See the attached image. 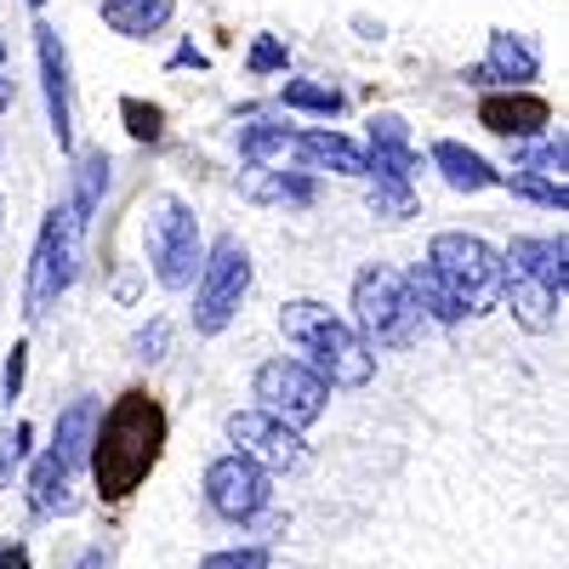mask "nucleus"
<instances>
[{
	"label": "nucleus",
	"mask_w": 569,
	"mask_h": 569,
	"mask_svg": "<svg viewBox=\"0 0 569 569\" xmlns=\"http://www.w3.org/2000/svg\"><path fill=\"white\" fill-rule=\"evenodd\" d=\"M166 405L149 388H126L109 410H98V427H91V485H98L103 501H126L149 485V472L160 467L166 450Z\"/></svg>",
	"instance_id": "f257e3e1"
},
{
	"label": "nucleus",
	"mask_w": 569,
	"mask_h": 569,
	"mask_svg": "<svg viewBox=\"0 0 569 569\" xmlns=\"http://www.w3.org/2000/svg\"><path fill=\"white\" fill-rule=\"evenodd\" d=\"M279 330H284V342H297V348L308 353L302 365L319 376L325 388H342V393L370 388V376H376V353L353 337V325H348V319H337L325 302H313V297L284 302V308H279Z\"/></svg>",
	"instance_id": "f03ea898"
},
{
	"label": "nucleus",
	"mask_w": 569,
	"mask_h": 569,
	"mask_svg": "<svg viewBox=\"0 0 569 569\" xmlns=\"http://www.w3.org/2000/svg\"><path fill=\"white\" fill-rule=\"evenodd\" d=\"M427 268H433V279L450 291V302L461 313H490L501 308V284H507V262L490 240H479V233H433V246H427Z\"/></svg>",
	"instance_id": "7ed1b4c3"
},
{
	"label": "nucleus",
	"mask_w": 569,
	"mask_h": 569,
	"mask_svg": "<svg viewBox=\"0 0 569 569\" xmlns=\"http://www.w3.org/2000/svg\"><path fill=\"white\" fill-rule=\"evenodd\" d=\"M353 337L376 353V348H410L421 337V308L410 297V284L399 268L370 262L353 279Z\"/></svg>",
	"instance_id": "20e7f679"
},
{
	"label": "nucleus",
	"mask_w": 569,
	"mask_h": 569,
	"mask_svg": "<svg viewBox=\"0 0 569 569\" xmlns=\"http://www.w3.org/2000/svg\"><path fill=\"white\" fill-rule=\"evenodd\" d=\"M365 131H370V149H365L370 211L399 222V217L416 211V166H421V154H416V142H410V126L399 114H388V109L370 114Z\"/></svg>",
	"instance_id": "39448f33"
},
{
	"label": "nucleus",
	"mask_w": 569,
	"mask_h": 569,
	"mask_svg": "<svg viewBox=\"0 0 569 569\" xmlns=\"http://www.w3.org/2000/svg\"><path fill=\"white\" fill-rule=\"evenodd\" d=\"M80 233H86V222L69 206H58L52 217L40 222V240H34V257H29V284H23V313L29 319H46L58 308V297L74 284Z\"/></svg>",
	"instance_id": "423d86ee"
},
{
	"label": "nucleus",
	"mask_w": 569,
	"mask_h": 569,
	"mask_svg": "<svg viewBox=\"0 0 569 569\" xmlns=\"http://www.w3.org/2000/svg\"><path fill=\"white\" fill-rule=\"evenodd\" d=\"M246 297H251V251L228 233L194 273V330L200 337H222Z\"/></svg>",
	"instance_id": "0eeeda50"
},
{
	"label": "nucleus",
	"mask_w": 569,
	"mask_h": 569,
	"mask_svg": "<svg viewBox=\"0 0 569 569\" xmlns=\"http://www.w3.org/2000/svg\"><path fill=\"white\" fill-rule=\"evenodd\" d=\"M251 399H257V410H268L273 421L291 427V433H302V427H313L325 416L330 388L319 382L302 359H268L251 376Z\"/></svg>",
	"instance_id": "6e6552de"
},
{
	"label": "nucleus",
	"mask_w": 569,
	"mask_h": 569,
	"mask_svg": "<svg viewBox=\"0 0 569 569\" xmlns=\"http://www.w3.org/2000/svg\"><path fill=\"white\" fill-rule=\"evenodd\" d=\"M149 262H154V279L166 284V291H188L206 262L200 251V217L188 211L177 194H166L149 217Z\"/></svg>",
	"instance_id": "1a4fd4ad"
},
{
	"label": "nucleus",
	"mask_w": 569,
	"mask_h": 569,
	"mask_svg": "<svg viewBox=\"0 0 569 569\" xmlns=\"http://www.w3.org/2000/svg\"><path fill=\"white\" fill-rule=\"evenodd\" d=\"M268 496H273V479L257 461H246L240 450H228L206 467V501H211L217 518H228V525H251L268 507Z\"/></svg>",
	"instance_id": "9d476101"
},
{
	"label": "nucleus",
	"mask_w": 569,
	"mask_h": 569,
	"mask_svg": "<svg viewBox=\"0 0 569 569\" xmlns=\"http://www.w3.org/2000/svg\"><path fill=\"white\" fill-rule=\"evenodd\" d=\"M228 439H233V450H240L246 461H257L268 479L273 472H297L302 461H308V445H302V433H291L284 421H273L268 410H233L228 416Z\"/></svg>",
	"instance_id": "9b49d317"
},
{
	"label": "nucleus",
	"mask_w": 569,
	"mask_h": 569,
	"mask_svg": "<svg viewBox=\"0 0 569 569\" xmlns=\"http://www.w3.org/2000/svg\"><path fill=\"white\" fill-rule=\"evenodd\" d=\"M34 52H40V80H46V114H52L58 149H74V80H69V46L52 23H34Z\"/></svg>",
	"instance_id": "f8f14e48"
},
{
	"label": "nucleus",
	"mask_w": 569,
	"mask_h": 569,
	"mask_svg": "<svg viewBox=\"0 0 569 569\" xmlns=\"http://www.w3.org/2000/svg\"><path fill=\"white\" fill-rule=\"evenodd\" d=\"M479 120L496 137H541L547 120H552V103L536 98V91H490V98L479 103Z\"/></svg>",
	"instance_id": "ddd939ff"
},
{
	"label": "nucleus",
	"mask_w": 569,
	"mask_h": 569,
	"mask_svg": "<svg viewBox=\"0 0 569 569\" xmlns=\"http://www.w3.org/2000/svg\"><path fill=\"white\" fill-rule=\"evenodd\" d=\"M536 74H541V58H536L518 34H507V29L490 34V58H485L479 69H467L472 86H496V80H501V86H512V91H525Z\"/></svg>",
	"instance_id": "4468645a"
},
{
	"label": "nucleus",
	"mask_w": 569,
	"mask_h": 569,
	"mask_svg": "<svg viewBox=\"0 0 569 569\" xmlns=\"http://www.w3.org/2000/svg\"><path fill=\"white\" fill-rule=\"evenodd\" d=\"M569 246H563V233L558 240H512L507 251H501V262L507 268H518L525 279H536V284H547V291L563 302L569 297Z\"/></svg>",
	"instance_id": "2eb2a0df"
},
{
	"label": "nucleus",
	"mask_w": 569,
	"mask_h": 569,
	"mask_svg": "<svg viewBox=\"0 0 569 569\" xmlns=\"http://www.w3.org/2000/svg\"><path fill=\"white\" fill-rule=\"evenodd\" d=\"M433 166H439V177L456 188V194H485V188L501 182V171L485 154H472L467 142H456V137H439L433 142Z\"/></svg>",
	"instance_id": "dca6fc26"
},
{
	"label": "nucleus",
	"mask_w": 569,
	"mask_h": 569,
	"mask_svg": "<svg viewBox=\"0 0 569 569\" xmlns=\"http://www.w3.org/2000/svg\"><path fill=\"white\" fill-rule=\"evenodd\" d=\"M291 149L302 154L308 171H342V177H365V149L342 131H302L291 137Z\"/></svg>",
	"instance_id": "f3484780"
},
{
	"label": "nucleus",
	"mask_w": 569,
	"mask_h": 569,
	"mask_svg": "<svg viewBox=\"0 0 569 569\" xmlns=\"http://www.w3.org/2000/svg\"><path fill=\"white\" fill-rule=\"evenodd\" d=\"M501 302H512V319L530 330V337H541V330H552V319H558V297L547 291V284H536V279H525L518 268H507V284H501Z\"/></svg>",
	"instance_id": "a211bd4d"
},
{
	"label": "nucleus",
	"mask_w": 569,
	"mask_h": 569,
	"mask_svg": "<svg viewBox=\"0 0 569 569\" xmlns=\"http://www.w3.org/2000/svg\"><path fill=\"white\" fill-rule=\"evenodd\" d=\"M98 7H103V23H109L114 34L149 40V34H160V29L171 23L177 0H98Z\"/></svg>",
	"instance_id": "6ab92c4d"
},
{
	"label": "nucleus",
	"mask_w": 569,
	"mask_h": 569,
	"mask_svg": "<svg viewBox=\"0 0 569 569\" xmlns=\"http://www.w3.org/2000/svg\"><path fill=\"white\" fill-rule=\"evenodd\" d=\"M91 427H98V405H91V399H74V405L58 416L52 456H58L69 472H80V467H86V456H91Z\"/></svg>",
	"instance_id": "aec40b11"
},
{
	"label": "nucleus",
	"mask_w": 569,
	"mask_h": 569,
	"mask_svg": "<svg viewBox=\"0 0 569 569\" xmlns=\"http://www.w3.org/2000/svg\"><path fill=\"white\" fill-rule=\"evenodd\" d=\"M69 485H74V472H69L52 450H46V456L34 461V472H29V507H34V512H74Z\"/></svg>",
	"instance_id": "412c9836"
},
{
	"label": "nucleus",
	"mask_w": 569,
	"mask_h": 569,
	"mask_svg": "<svg viewBox=\"0 0 569 569\" xmlns=\"http://www.w3.org/2000/svg\"><path fill=\"white\" fill-rule=\"evenodd\" d=\"M291 137L297 131H284V126H273V120H246L240 126V154H246V166L251 171H268L273 160H284V154H291Z\"/></svg>",
	"instance_id": "4be33fe9"
},
{
	"label": "nucleus",
	"mask_w": 569,
	"mask_h": 569,
	"mask_svg": "<svg viewBox=\"0 0 569 569\" xmlns=\"http://www.w3.org/2000/svg\"><path fill=\"white\" fill-rule=\"evenodd\" d=\"M103 188H109V154L103 149H91V154H80V166H74V194L63 200L80 222H91V211L103 206Z\"/></svg>",
	"instance_id": "5701e85b"
},
{
	"label": "nucleus",
	"mask_w": 569,
	"mask_h": 569,
	"mask_svg": "<svg viewBox=\"0 0 569 569\" xmlns=\"http://www.w3.org/2000/svg\"><path fill=\"white\" fill-rule=\"evenodd\" d=\"M405 284H410V297H416L421 319H433V325H461V319H467V313L450 302V291L433 279V268H427V262H416V268L405 273Z\"/></svg>",
	"instance_id": "b1692460"
},
{
	"label": "nucleus",
	"mask_w": 569,
	"mask_h": 569,
	"mask_svg": "<svg viewBox=\"0 0 569 569\" xmlns=\"http://www.w3.org/2000/svg\"><path fill=\"white\" fill-rule=\"evenodd\" d=\"M251 200H268V206H313V177L308 171H262L251 182Z\"/></svg>",
	"instance_id": "393cba45"
},
{
	"label": "nucleus",
	"mask_w": 569,
	"mask_h": 569,
	"mask_svg": "<svg viewBox=\"0 0 569 569\" xmlns=\"http://www.w3.org/2000/svg\"><path fill=\"white\" fill-rule=\"evenodd\" d=\"M279 103L297 109V114H325V120H330V114H342V91L325 86V80H284Z\"/></svg>",
	"instance_id": "a878e982"
},
{
	"label": "nucleus",
	"mask_w": 569,
	"mask_h": 569,
	"mask_svg": "<svg viewBox=\"0 0 569 569\" xmlns=\"http://www.w3.org/2000/svg\"><path fill=\"white\" fill-rule=\"evenodd\" d=\"M563 160H569L563 137H552V142H536V149H525V154H518V166H512V171H530V177L563 182Z\"/></svg>",
	"instance_id": "bb28decb"
},
{
	"label": "nucleus",
	"mask_w": 569,
	"mask_h": 569,
	"mask_svg": "<svg viewBox=\"0 0 569 569\" xmlns=\"http://www.w3.org/2000/svg\"><path fill=\"white\" fill-rule=\"evenodd\" d=\"M501 188H512V194L525 200H541V206H569V188L563 182H547V177H530V171H501Z\"/></svg>",
	"instance_id": "cd10ccee"
},
{
	"label": "nucleus",
	"mask_w": 569,
	"mask_h": 569,
	"mask_svg": "<svg viewBox=\"0 0 569 569\" xmlns=\"http://www.w3.org/2000/svg\"><path fill=\"white\" fill-rule=\"evenodd\" d=\"M120 114H126V131H131L137 142H160V137H166V114H160L154 103L126 98V103H120Z\"/></svg>",
	"instance_id": "c85d7f7f"
},
{
	"label": "nucleus",
	"mask_w": 569,
	"mask_h": 569,
	"mask_svg": "<svg viewBox=\"0 0 569 569\" xmlns=\"http://www.w3.org/2000/svg\"><path fill=\"white\" fill-rule=\"evenodd\" d=\"M200 569H273V552L268 547H228V552L200 558Z\"/></svg>",
	"instance_id": "c756f323"
},
{
	"label": "nucleus",
	"mask_w": 569,
	"mask_h": 569,
	"mask_svg": "<svg viewBox=\"0 0 569 569\" xmlns=\"http://www.w3.org/2000/svg\"><path fill=\"white\" fill-rule=\"evenodd\" d=\"M284 40H273V34H262L257 46H251V74H273V69H284Z\"/></svg>",
	"instance_id": "7c9ffc66"
},
{
	"label": "nucleus",
	"mask_w": 569,
	"mask_h": 569,
	"mask_svg": "<svg viewBox=\"0 0 569 569\" xmlns=\"http://www.w3.org/2000/svg\"><path fill=\"white\" fill-rule=\"evenodd\" d=\"M29 439H34V433H29V421H18V427H12V433H7V439H0V479H7V472H12V461H23V450H29Z\"/></svg>",
	"instance_id": "2f4dec72"
},
{
	"label": "nucleus",
	"mask_w": 569,
	"mask_h": 569,
	"mask_svg": "<svg viewBox=\"0 0 569 569\" xmlns=\"http://www.w3.org/2000/svg\"><path fill=\"white\" fill-rule=\"evenodd\" d=\"M23 370H29V348L18 342V348H12V359H7V376H0V393H7V405L23 393Z\"/></svg>",
	"instance_id": "473e14b6"
},
{
	"label": "nucleus",
	"mask_w": 569,
	"mask_h": 569,
	"mask_svg": "<svg viewBox=\"0 0 569 569\" xmlns=\"http://www.w3.org/2000/svg\"><path fill=\"white\" fill-rule=\"evenodd\" d=\"M166 342H171V330H166V319H154L149 330H137V342H131V348H137V359H160Z\"/></svg>",
	"instance_id": "72a5a7b5"
},
{
	"label": "nucleus",
	"mask_w": 569,
	"mask_h": 569,
	"mask_svg": "<svg viewBox=\"0 0 569 569\" xmlns=\"http://www.w3.org/2000/svg\"><path fill=\"white\" fill-rule=\"evenodd\" d=\"M0 569H34V563H29V552L12 541V547H0Z\"/></svg>",
	"instance_id": "f704fd0d"
},
{
	"label": "nucleus",
	"mask_w": 569,
	"mask_h": 569,
	"mask_svg": "<svg viewBox=\"0 0 569 569\" xmlns=\"http://www.w3.org/2000/svg\"><path fill=\"white\" fill-rule=\"evenodd\" d=\"M171 63H177V69H188V63H194V69H206V58H200V52H194V46H182V52H177V58H171Z\"/></svg>",
	"instance_id": "c9c22d12"
},
{
	"label": "nucleus",
	"mask_w": 569,
	"mask_h": 569,
	"mask_svg": "<svg viewBox=\"0 0 569 569\" xmlns=\"http://www.w3.org/2000/svg\"><path fill=\"white\" fill-rule=\"evenodd\" d=\"M74 569H109V558H103V552H86V558H80Z\"/></svg>",
	"instance_id": "e433bc0d"
},
{
	"label": "nucleus",
	"mask_w": 569,
	"mask_h": 569,
	"mask_svg": "<svg viewBox=\"0 0 569 569\" xmlns=\"http://www.w3.org/2000/svg\"><path fill=\"white\" fill-rule=\"evenodd\" d=\"M12 98H18V91H12V80H0V114L12 109Z\"/></svg>",
	"instance_id": "4c0bfd02"
},
{
	"label": "nucleus",
	"mask_w": 569,
	"mask_h": 569,
	"mask_svg": "<svg viewBox=\"0 0 569 569\" xmlns=\"http://www.w3.org/2000/svg\"><path fill=\"white\" fill-rule=\"evenodd\" d=\"M0 63H7V40H0Z\"/></svg>",
	"instance_id": "58836bf2"
},
{
	"label": "nucleus",
	"mask_w": 569,
	"mask_h": 569,
	"mask_svg": "<svg viewBox=\"0 0 569 569\" xmlns=\"http://www.w3.org/2000/svg\"><path fill=\"white\" fill-rule=\"evenodd\" d=\"M29 7H34V12H40V7H46V0H29Z\"/></svg>",
	"instance_id": "ea45409f"
},
{
	"label": "nucleus",
	"mask_w": 569,
	"mask_h": 569,
	"mask_svg": "<svg viewBox=\"0 0 569 569\" xmlns=\"http://www.w3.org/2000/svg\"><path fill=\"white\" fill-rule=\"evenodd\" d=\"M0 211H7V200H0Z\"/></svg>",
	"instance_id": "a19ab883"
}]
</instances>
